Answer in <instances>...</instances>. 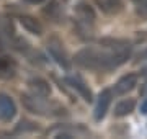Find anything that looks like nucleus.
<instances>
[{"label": "nucleus", "mask_w": 147, "mask_h": 139, "mask_svg": "<svg viewBox=\"0 0 147 139\" xmlns=\"http://www.w3.org/2000/svg\"><path fill=\"white\" fill-rule=\"evenodd\" d=\"M132 2L141 15H147V0H132Z\"/></svg>", "instance_id": "obj_14"}, {"label": "nucleus", "mask_w": 147, "mask_h": 139, "mask_svg": "<svg viewBox=\"0 0 147 139\" xmlns=\"http://www.w3.org/2000/svg\"><path fill=\"white\" fill-rule=\"evenodd\" d=\"M96 5L106 15H118L123 10V0H95Z\"/></svg>", "instance_id": "obj_9"}, {"label": "nucleus", "mask_w": 147, "mask_h": 139, "mask_svg": "<svg viewBox=\"0 0 147 139\" xmlns=\"http://www.w3.org/2000/svg\"><path fill=\"white\" fill-rule=\"evenodd\" d=\"M42 98H44V96L26 95V93H23V95H21V103H23V107L26 108L28 111L34 113V115H42V116L53 115L47 102H44Z\"/></svg>", "instance_id": "obj_2"}, {"label": "nucleus", "mask_w": 147, "mask_h": 139, "mask_svg": "<svg viewBox=\"0 0 147 139\" xmlns=\"http://www.w3.org/2000/svg\"><path fill=\"white\" fill-rule=\"evenodd\" d=\"M131 56V46L129 43L118 46V48H84L75 54V64L92 70H110L116 69L126 62Z\"/></svg>", "instance_id": "obj_1"}, {"label": "nucleus", "mask_w": 147, "mask_h": 139, "mask_svg": "<svg viewBox=\"0 0 147 139\" xmlns=\"http://www.w3.org/2000/svg\"><path fill=\"white\" fill-rule=\"evenodd\" d=\"M16 115V105L11 100V96L7 93H0V119L2 121H10Z\"/></svg>", "instance_id": "obj_4"}, {"label": "nucleus", "mask_w": 147, "mask_h": 139, "mask_svg": "<svg viewBox=\"0 0 147 139\" xmlns=\"http://www.w3.org/2000/svg\"><path fill=\"white\" fill-rule=\"evenodd\" d=\"M134 108H136V102H134L132 98H127V100H121V102L115 107V116H118V118L127 116L129 113L134 111Z\"/></svg>", "instance_id": "obj_11"}, {"label": "nucleus", "mask_w": 147, "mask_h": 139, "mask_svg": "<svg viewBox=\"0 0 147 139\" xmlns=\"http://www.w3.org/2000/svg\"><path fill=\"white\" fill-rule=\"evenodd\" d=\"M77 15H79V18H80V22H84L85 25H92V23L95 22V11H93V8L90 5H87V3H80L79 7H77Z\"/></svg>", "instance_id": "obj_12"}, {"label": "nucleus", "mask_w": 147, "mask_h": 139, "mask_svg": "<svg viewBox=\"0 0 147 139\" xmlns=\"http://www.w3.org/2000/svg\"><path fill=\"white\" fill-rule=\"evenodd\" d=\"M15 75V65L10 62L7 57H0V77L3 79H10Z\"/></svg>", "instance_id": "obj_13"}, {"label": "nucleus", "mask_w": 147, "mask_h": 139, "mask_svg": "<svg viewBox=\"0 0 147 139\" xmlns=\"http://www.w3.org/2000/svg\"><path fill=\"white\" fill-rule=\"evenodd\" d=\"M20 25L23 26V30H26L28 33H31V34H36V36H41L42 34V25L38 22L34 16H21L20 18Z\"/></svg>", "instance_id": "obj_10"}, {"label": "nucleus", "mask_w": 147, "mask_h": 139, "mask_svg": "<svg viewBox=\"0 0 147 139\" xmlns=\"http://www.w3.org/2000/svg\"><path fill=\"white\" fill-rule=\"evenodd\" d=\"M141 113L142 115H147V98L141 103Z\"/></svg>", "instance_id": "obj_15"}, {"label": "nucleus", "mask_w": 147, "mask_h": 139, "mask_svg": "<svg viewBox=\"0 0 147 139\" xmlns=\"http://www.w3.org/2000/svg\"><path fill=\"white\" fill-rule=\"evenodd\" d=\"M67 82L70 84V87H72L74 90L79 92V95L84 98L85 102H92L93 100V93H92V90L88 88V85L85 84L82 79H79V77H67Z\"/></svg>", "instance_id": "obj_8"}, {"label": "nucleus", "mask_w": 147, "mask_h": 139, "mask_svg": "<svg viewBox=\"0 0 147 139\" xmlns=\"http://www.w3.org/2000/svg\"><path fill=\"white\" fill-rule=\"evenodd\" d=\"M26 3H31V5H36V3H42L44 0H25Z\"/></svg>", "instance_id": "obj_16"}, {"label": "nucleus", "mask_w": 147, "mask_h": 139, "mask_svg": "<svg viewBox=\"0 0 147 139\" xmlns=\"http://www.w3.org/2000/svg\"><path fill=\"white\" fill-rule=\"evenodd\" d=\"M47 51L51 54V57H53L61 67H64V69H69V67H70V62H69V59H67V54L64 53L62 44H59L57 41H49Z\"/></svg>", "instance_id": "obj_6"}, {"label": "nucleus", "mask_w": 147, "mask_h": 139, "mask_svg": "<svg viewBox=\"0 0 147 139\" xmlns=\"http://www.w3.org/2000/svg\"><path fill=\"white\" fill-rule=\"evenodd\" d=\"M28 87L33 92V95H38V96H49L51 95V85L47 84V80H44L41 77H33V79H30Z\"/></svg>", "instance_id": "obj_7"}, {"label": "nucleus", "mask_w": 147, "mask_h": 139, "mask_svg": "<svg viewBox=\"0 0 147 139\" xmlns=\"http://www.w3.org/2000/svg\"><path fill=\"white\" fill-rule=\"evenodd\" d=\"M111 100H113V92L110 88L101 90V93L98 95V100H96V105H95V119L96 121L105 118L106 111H108V108L111 105Z\"/></svg>", "instance_id": "obj_3"}, {"label": "nucleus", "mask_w": 147, "mask_h": 139, "mask_svg": "<svg viewBox=\"0 0 147 139\" xmlns=\"http://www.w3.org/2000/svg\"><path fill=\"white\" fill-rule=\"evenodd\" d=\"M137 85V75L136 74H126L115 84V95H126L127 92L134 90Z\"/></svg>", "instance_id": "obj_5"}]
</instances>
